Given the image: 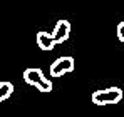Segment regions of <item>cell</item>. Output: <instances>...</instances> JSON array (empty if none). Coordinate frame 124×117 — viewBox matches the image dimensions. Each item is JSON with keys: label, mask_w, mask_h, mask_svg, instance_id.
I'll return each instance as SVG.
<instances>
[{"label": "cell", "mask_w": 124, "mask_h": 117, "mask_svg": "<svg viewBox=\"0 0 124 117\" xmlns=\"http://www.w3.org/2000/svg\"><path fill=\"white\" fill-rule=\"evenodd\" d=\"M92 102L96 105H114L123 100V90L119 87H109L92 92Z\"/></svg>", "instance_id": "obj_1"}, {"label": "cell", "mask_w": 124, "mask_h": 117, "mask_svg": "<svg viewBox=\"0 0 124 117\" xmlns=\"http://www.w3.org/2000/svg\"><path fill=\"white\" fill-rule=\"evenodd\" d=\"M23 80L29 85H34L35 89H39L40 92H50L52 90V82L49 79H45L40 69H35V67L25 69L23 70Z\"/></svg>", "instance_id": "obj_2"}, {"label": "cell", "mask_w": 124, "mask_h": 117, "mask_svg": "<svg viewBox=\"0 0 124 117\" xmlns=\"http://www.w3.org/2000/svg\"><path fill=\"white\" fill-rule=\"evenodd\" d=\"M74 69H76L74 58L64 55V57L55 58L54 64L50 65V75H52V79H59L62 75H65V74H69V72H72Z\"/></svg>", "instance_id": "obj_3"}, {"label": "cell", "mask_w": 124, "mask_h": 117, "mask_svg": "<svg viewBox=\"0 0 124 117\" xmlns=\"http://www.w3.org/2000/svg\"><path fill=\"white\" fill-rule=\"evenodd\" d=\"M69 34H70V23H69V20H64V19L59 20L55 23L54 30H52V37H54V40L57 44L65 42V40L69 39Z\"/></svg>", "instance_id": "obj_4"}, {"label": "cell", "mask_w": 124, "mask_h": 117, "mask_svg": "<svg viewBox=\"0 0 124 117\" xmlns=\"http://www.w3.org/2000/svg\"><path fill=\"white\" fill-rule=\"evenodd\" d=\"M35 40H37V45H39V49L44 50V52H50L52 49H54V45L57 44L54 37H52V34H49V32H37V35H35Z\"/></svg>", "instance_id": "obj_5"}, {"label": "cell", "mask_w": 124, "mask_h": 117, "mask_svg": "<svg viewBox=\"0 0 124 117\" xmlns=\"http://www.w3.org/2000/svg\"><path fill=\"white\" fill-rule=\"evenodd\" d=\"M12 92H14V84L12 82H7V80L0 82V102L7 100L12 95Z\"/></svg>", "instance_id": "obj_6"}, {"label": "cell", "mask_w": 124, "mask_h": 117, "mask_svg": "<svg viewBox=\"0 0 124 117\" xmlns=\"http://www.w3.org/2000/svg\"><path fill=\"white\" fill-rule=\"evenodd\" d=\"M116 34H117V39L121 40V42H124V20H123V22H119Z\"/></svg>", "instance_id": "obj_7"}]
</instances>
